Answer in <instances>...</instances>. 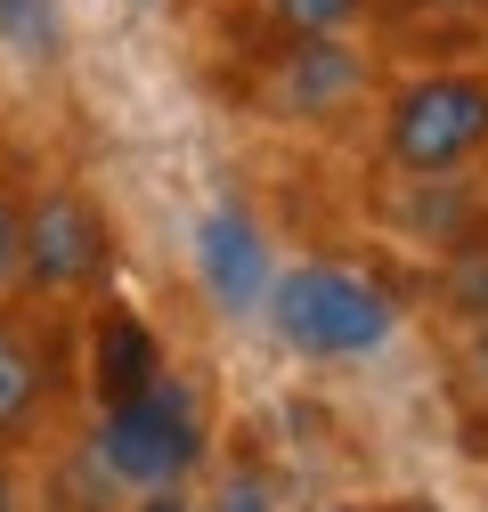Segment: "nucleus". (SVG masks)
Segmentation results:
<instances>
[{"instance_id": "17", "label": "nucleus", "mask_w": 488, "mask_h": 512, "mask_svg": "<svg viewBox=\"0 0 488 512\" xmlns=\"http://www.w3.org/2000/svg\"><path fill=\"white\" fill-rule=\"evenodd\" d=\"M0 512H17V472L0 464Z\"/></svg>"}, {"instance_id": "14", "label": "nucleus", "mask_w": 488, "mask_h": 512, "mask_svg": "<svg viewBox=\"0 0 488 512\" xmlns=\"http://www.w3.org/2000/svg\"><path fill=\"white\" fill-rule=\"evenodd\" d=\"M464 382L488 399V317H472V326H464Z\"/></svg>"}, {"instance_id": "18", "label": "nucleus", "mask_w": 488, "mask_h": 512, "mask_svg": "<svg viewBox=\"0 0 488 512\" xmlns=\"http://www.w3.org/2000/svg\"><path fill=\"white\" fill-rule=\"evenodd\" d=\"M0 326H9V309H0Z\"/></svg>"}, {"instance_id": "4", "label": "nucleus", "mask_w": 488, "mask_h": 512, "mask_svg": "<svg viewBox=\"0 0 488 512\" xmlns=\"http://www.w3.org/2000/svg\"><path fill=\"white\" fill-rule=\"evenodd\" d=\"M383 155L407 179H448L488 155V74H415L383 106Z\"/></svg>"}, {"instance_id": "13", "label": "nucleus", "mask_w": 488, "mask_h": 512, "mask_svg": "<svg viewBox=\"0 0 488 512\" xmlns=\"http://www.w3.org/2000/svg\"><path fill=\"white\" fill-rule=\"evenodd\" d=\"M17 244H25V187L0 171V301L17 293Z\"/></svg>"}, {"instance_id": "9", "label": "nucleus", "mask_w": 488, "mask_h": 512, "mask_svg": "<svg viewBox=\"0 0 488 512\" xmlns=\"http://www.w3.org/2000/svg\"><path fill=\"white\" fill-rule=\"evenodd\" d=\"M0 57L57 66L66 57V0H0Z\"/></svg>"}, {"instance_id": "2", "label": "nucleus", "mask_w": 488, "mask_h": 512, "mask_svg": "<svg viewBox=\"0 0 488 512\" xmlns=\"http://www.w3.org/2000/svg\"><path fill=\"white\" fill-rule=\"evenodd\" d=\"M212 456V423H204V391L188 374H155L139 399H122V407H98V423H90V464H98V480H114V488H131V496H147V488H188V472Z\"/></svg>"}, {"instance_id": "11", "label": "nucleus", "mask_w": 488, "mask_h": 512, "mask_svg": "<svg viewBox=\"0 0 488 512\" xmlns=\"http://www.w3.org/2000/svg\"><path fill=\"white\" fill-rule=\"evenodd\" d=\"M448 309L464 317V326L488 317V252H480V244H464L456 261H448Z\"/></svg>"}, {"instance_id": "6", "label": "nucleus", "mask_w": 488, "mask_h": 512, "mask_svg": "<svg viewBox=\"0 0 488 512\" xmlns=\"http://www.w3.org/2000/svg\"><path fill=\"white\" fill-rule=\"evenodd\" d=\"M163 374V342L131 301H98L90 309V407H122Z\"/></svg>"}, {"instance_id": "16", "label": "nucleus", "mask_w": 488, "mask_h": 512, "mask_svg": "<svg viewBox=\"0 0 488 512\" xmlns=\"http://www.w3.org/2000/svg\"><path fill=\"white\" fill-rule=\"evenodd\" d=\"M131 512H196V504H188V488H147Z\"/></svg>"}, {"instance_id": "10", "label": "nucleus", "mask_w": 488, "mask_h": 512, "mask_svg": "<svg viewBox=\"0 0 488 512\" xmlns=\"http://www.w3.org/2000/svg\"><path fill=\"white\" fill-rule=\"evenodd\" d=\"M375 0H261V17L285 33V41H342L350 25H366Z\"/></svg>"}, {"instance_id": "3", "label": "nucleus", "mask_w": 488, "mask_h": 512, "mask_svg": "<svg viewBox=\"0 0 488 512\" xmlns=\"http://www.w3.org/2000/svg\"><path fill=\"white\" fill-rule=\"evenodd\" d=\"M114 269V220L90 187L49 179L25 196V244H17V293L33 301H82Z\"/></svg>"}, {"instance_id": "7", "label": "nucleus", "mask_w": 488, "mask_h": 512, "mask_svg": "<svg viewBox=\"0 0 488 512\" xmlns=\"http://www.w3.org/2000/svg\"><path fill=\"white\" fill-rule=\"evenodd\" d=\"M366 82V57L350 41H293L269 74V106H293V114H334L350 90Z\"/></svg>"}, {"instance_id": "5", "label": "nucleus", "mask_w": 488, "mask_h": 512, "mask_svg": "<svg viewBox=\"0 0 488 512\" xmlns=\"http://www.w3.org/2000/svg\"><path fill=\"white\" fill-rule=\"evenodd\" d=\"M196 277L204 293L228 309V317H253L269 301V277H277V252L261 236V220L244 204H212L204 228H196Z\"/></svg>"}, {"instance_id": "12", "label": "nucleus", "mask_w": 488, "mask_h": 512, "mask_svg": "<svg viewBox=\"0 0 488 512\" xmlns=\"http://www.w3.org/2000/svg\"><path fill=\"white\" fill-rule=\"evenodd\" d=\"M204 512H277V480L269 472H253V464H236L220 488H212V504Z\"/></svg>"}, {"instance_id": "1", "label": "nucleus", "mask_w": 488, "mask_h": 512, "mask_svg": "<svg viewBox=\"0 0 488 512\" xmlns=\"http://www.w3.org/2000/svg\"><path fill=\"white\" fill-rule=\"evenodd\" d=\"M261 317H269L277 350L310 358V366L375 358V350L399 334V301H391L375 277H366V269L326 261V252H318V261H277Z\"/></svg>"}, {"instance_id": "15", "label": "nucleus", "mask_w": 488, "mask_h": 512, "mask_svg": "<svg viewBox=\"0 0 488 512\" xmlns=\"http://www.w3.org/2000/svg\"><path fill=\"white\" fill-rule=\"evenodd\" d=\"M407 9H423V17H488V0H407Z\"/></svg>"}, {"instance_id": "8", "label": "nucleus", "mask_w": 488, "mask_h": 512, "mask_svg": "<svg viewBox=\"0 0 488 512\" xmlns=\"http://www.w3.org/2000/svg\"><path fill=\"white\" fill-rule=\"evenodd\" d=\"M41 399H49L41 350L25 342V326H0V447L25 439V431L41 423Z\"/></svg>"}]
</instances>
